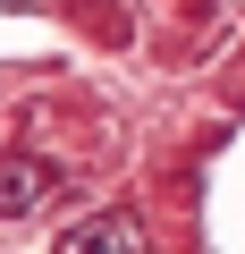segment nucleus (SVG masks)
I'll list each match as a JSON object with an SVG mask.
<instances>
[{
    "label": "nucleus",
    "mask_w": 245,
    "mask_h": 254,
    "mask_svg": "<svg viewBox=\"0 0 245 254\" xmlns=\"http://www.w3.org/2000/svg\"><path fill=\"white\" fill-rule=\"evenodd\" d=\"M51 195V161L43 153H0V220H26Z\"/></svg>",
    "instance_id": "1"
},
{
    "label": "nucleus",
    "mask_w": 245,
    "mask_h": 254,
    "mask_svg": "<svg viewBox=\"0 0 245 254\" xmlns=\"http://www.w3.org/2000/svg\"><path fill=\"white\" fill-rule=\"evenodd\" d=\"M136 246H144V229H136L127 212H93L85 229L59 237V254H136Z\"/></svg>",
    "instance_id": "2"
}]
</instances>
